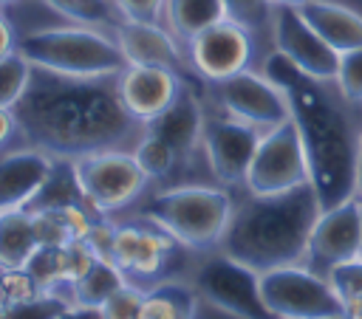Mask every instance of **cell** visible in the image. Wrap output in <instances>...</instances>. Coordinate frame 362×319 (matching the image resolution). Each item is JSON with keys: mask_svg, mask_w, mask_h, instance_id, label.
I'll return each mask as SVG.
<instances>
[{"mask_svg": "<svg viewBox=\"0 0 362 319\" xmlns=\"http://www.w3.org/2000/svg\"><path fill=\"white\" fill-rule=\"evenodd\" d=\"M11 113L14 136L54 158L133 152L144 136V121L130 116L119 96V73L68 76L31 65V79Z\"/></svg>", "mask_w": 362, "mask_h": 319, "instance_id": "6da1fadb", "label": "cell"}, {"mask_svg": "<svg viewBox=\"0 0 362 319\" xmlns=\"http://www.w3.org/2000/svg\"><path fill=\"white\" fill-rule=\"evenodd\" d=\"M263 73L286 93L291 121L305 147L308 172L322 209H331L356 195L359 169V133L328 82L303 73L280 51L263 59Z\"/></svg>", "mask_w": 362, "mask_h": 319, "instance_id": "7a4b0ae2", "label": "cell"}, {"mask_svg": "<svg viewBox=\"0 0 362 319\" xmlns=\"http://www.w3.org/2000/svg\"><path fill=\"white\" fill-rule=\"evenodd\" d=\"M322 206L314 183H300L274 195H252L235 206L223 231V254L255 271L297 265L305 260V246Z\"/></svg>", "mask_w": 362, "mask_h": 319, "instance_id": "3957f363", "label": "cell"}, {"mask_svg": "<svg viewBox=\"0 0 362 319\" xmlns=\"http://www.w3.org/2000/svg\"><path fill=\"white\" fill-rule=\"evenodd\" d=\"M17 51L34 65L68 76H110L127 68L116 37L102 34L93 25H59L40 28L20 37Z\"/></svg>", "mask_w": 362, "mask_h": 319, "instance_id": "277c9868", "label": "cell"}, {"mask_svg": "<svg viewBox=\"0 0 362 319\" xmlns=\"http://www.w3.org/2000/svg\"><path fill=\"white\" fill-rule=\"evenodd\" d=\"M235 206L223 189L212 186H173L153 195L139 217L161 226L187 248H209L223 240Z\"/></svg>", "mask_w": 362, "mask_h": 319, "instance_id": "5b68a950", "label": "cell"}, {"mask_svg": "<svg viewBox=\"0 0 362 319\" xmlns=\"http://www.w3.org/2000/svg\"><path fill=\"white\" fill-rule=\"evenodd\" d=\"M266 305L280 319H342L345 305L331 279L308 265H283L260 274Z\"/></svg>", "mask_w": 362, "mask_h": 319, "instance_id": "8992f818", "label": "cell"}, {"mask_svg": "<svg viewBox=\"0 0 362 319\" xmlns=\"http://www.w3.org/2000/svg\"><path fill=\"white\" fill-rule=\"evenodd\" d=\"M178 246L181 243L173 234H167L161 226L150 220L147 226L124 223V226H113L102 257H107L130 285L150 291L153 285L164 282L161 279L164 274H170Z\"/></svg>", "mask_w": 362, "mask_h": 319, "instance_id": "52a82bcc", "label": "cell"}, {"mask_svg": "<svg viewBox=\"0 0 362 319\" xmlns=\"http://www.w3.org/2000/svg\"><path fill=\"white\" fill-rule=\"evenodd\" d=\"M195 291L215 308L238 319H280L263 299L260 271L243 265L229 254L209 257L195 271Z\"/></svg>", "mask_w": 362, "mask_h": 319, "instance_id": "ba28073f", "label": "cell"}, {"mask_svg": "<svg viewBox=\"0 0 362 319\" xmlns=\"http://www.w3.org/2000/svg\"><path fill=\"white\" fill-rule=\"evenodd\" d=\"M76 175L96 215H110L116 209H124L144 192L150 181L139 167L136 155L127 150H105V152L82 155L76 158Z\"/></svg>", "mask_w": 362, "mask_h": 319, "instance_id": "9c48e42d", "label": "cell"}, {"mask_svg": "<svg viewBox=\"0 0 362 319\" xmlns=\"http://www.w3.org/2000/svg\"><path fill=\"white\" fill-rule=\"evenodd\" d=\"M308 181H311V172H308V158H305V147L297 133V124L286 119L283 124L266 130L252 158L246 189L252 195H274Z\"/></svg>", "mask_w": 362, "mask_h": 319, "instance_id": "30bf717a", "label": "cell"}, {"mask_svg": "<svg viewBox=\"0 0 362 319\" xmlns=\"http://www.w3.org/2000/svg\"><path fill=\"white\" fill-rule=\"evenodd\" d=\"M218 107L240 121L260 127L263 133L291 119L286 93L260 71H240L221 82H209Z\"/></svg>", "mask_w": 362, "mask_h": 319, "instance_id": "8fae6325", "label": "cell"}, {"mask_svg": "<svg viewBox=\"0 0 362 319\" xmlns=\"http://www.w3.org/2000/svg\"><path fill=\"white\" fill-rule=\"evenodd\" d=\"M356 257H362V200L354 195L320 212L305 246L303 265L328 277L331 268Z\"/></svg>", "mask_w": 362, "mask_h": 319, "instance_id": "7c38bea8", "label": "cell"}, {"mask_svg": "<svg viewBox=\"0 0 362 319\" xmlns=\"http://www.w3.org/2000/svg\"><path fill=\"white\" fill-rule=\"evenodd\" d=\"M260 138H263L260 127L240 121L229 113L206 116L201 147L206 152L212 175L226 186L246 183V175H249L252 158L260 147Z\"/></svg>", "mask_w": 362, "mask_h": 319, "instance_id": "4fadbf2b", "label": "cell"}, {"mask_svg": "<svg viewBox=\"0 0 362 319\" xmlns=\"http://www.w3.org/2000/svg\"><path fill=\"white\" fill-rule=\"evenodd\" d=\"M272 37H274V51H280L286 59H291L303 73L322 79V82L337 79L339 51L331 48L311 28V23L300 14L297 6H274Z\"/></svg>", "mask_w": 362, "mask_h": 319, "instance_id": "5bb4252c", "label": "cell"}, {"mask_svg": "<svg viewBox=\"0 0 362 319\" xmlns=\"http://www.w3.org/2000/svg\"><path fill=\"white\" fill-rule=\"evenodd\" d=\"M187 59H189V68L201 79L221 82V79L249 68L252 34L226 17L187 42Z\"/></svg>", "mask_w": 362, "mask_h": 319, "instance_id": "9a60e30c", "label": "cell"}, {"mask_svg": "<svg viewBox=\"0 0 362 319\" xmlns=\"http://www.w3.org/2000/svg\"><path fill=\"white\" fill-rule=\"evenodd\" d=\"M113 37L127 56V65H156V68H170L175 73H187L189 59L187 48L167 31L164 23H133L122 20L113 28Z\"/></svg>", "mask_w": 362, "mask_h": 319, "instance_id": "2e32d148", "label": "cell"}, {"mask_svg": "<svg viewBox=\"0 0 362 319\" xmlns=\"http://www.w3.org/2000/svg\"><path fill=\"white\" fill-rule=\"evenodd\" d=\"M181 85H184L181 73L156 65H127L119 73V96L130 110V116H136L144 124L173 104Z\"/></svg>", "mask_w": 362, "mask_h": 319, "instance_id": "e0dca14e", "label": "cell"}, {"mask_svg": "<svg viewBox=\"0 0 362 319\" xmlns=\"http://www.w3.org/2000/svg\"><path fill=\"white\" fill-rule=\"evenodd\" d=\"M204 119H206V113L201 107L198 93L184 82L178 96L173 99V104L164 113H158L153 121H147L144 130L158 136L161 141H167L173 147V152L178 155V161H189L192 152L201 147Z\"/></svg>", "mask_w": 362, "mask_h": 319, "instance_id": "ac0fdd59", "label": "cell"}, {"mask_svg": "<svg viewBox=\"0 0 362 319\" xmlns=\"http://www.w3.org/2000/svg\"><path fill=\"white\" fill-rule=\"evenodd\" d=\"M54 155L23 147L0 155V212L25 209L51 172Z\"/></svg>", "mask_w": 362, "mask_h": 319, "instance_id": "d6986e66", "label": "cell"}, {"mask_svg": "<svg viewBox=\"0 0 362 319\" xmlns=\"http://www.w3.org/2000/svg\"><path fill=\"white\" fill-rule=\"evenodd\" d=\"M99 254L90 246V240H74V243H62V246H40L25 268L45 291H59V288L71 291V282Z\"/></svg>", "mask_w": 362, "mask_h": 319, "instance_id": "ffe728a7", "label": "cell"}, {"mask_svg": "<svg viewBox=\"0 0 362 319\" xmlns=\"http://www.w3.org/2000/svg\"><path fill=\"white\" fill-rule=\"evenodd\" d=\"M311 28L339 54L362 48V14L334 0H305L297 6Z\"/></svg>", "mask_w": 362, "mask_h": 319, "instance_id": "44dd1931", "label": "cell"}, {"mask_svg": "<svg viewBox=\"0 0 362 319\" xmlns=\"http://www.w3.org/2000/svg\"><path fill=\"white\" fill-rule=\"evenodd\" d=\"M40 248L34 215L28 209L0 212V271H20Z\"/></svg>", "mask_w": 362, "mask_h": 319, "instance_id": "7402d4cb", "label": "cell"}, {"mask_svg": "<svg viewBox=\"0 0 362 319\" xmlns=\"http://www.w3.org/2000/svg\"><path fill=\"white\" fill-rule=\"evenodd\" d=\"M40 234V246H62L74 240H88L90 229L102 220V215L90 212L88 206H59V209H40L31 212Z\"/></svg>", "mask_w": 362, "mask_h": 319, "instance_id": "603a6c76", "label": "cell"}, {"mask_svg": "<svg viewBox=\"0 0 362 319\" xmlns=\"http://www.w3.org/2000/svg\"><path fill=\"white\" fill-rule=\"evenodd\" d=\"M221 20H226V8L221 0H167L161 14V23L184 48L189 40Z\"/></svg>", "mask_w": 362, "mask_h": 319, "instance_id": "cb8c5ba5", "label": "cell"}, {"mask_svg": "<svg viewBox=\"0 0 362 319\" xmlns=\"http://www.w3.org/2000/svg\"><path fill=\"white\" fill-rule=\"evenodd\" d=\"M59 206H88L93 212V206L85 198V189L79 183L74 158H54L45 183L40 186V192L31 198V203L25 209L28 212H40V209H59Z\"/></svg>", "mask_w": 362, "mask_h": 319, "instance_id": "d4e9b609", "label": "cell"}, {"mask_svg": "<svg viewBox=\"0 0 362 319\" xmlns=\"http://www.w3.org/2000/svg\"><path fill=\"white\" fill-rule=\"evenodd\" d=\"M124 282H127L124 274L107 257H96L71 282V299H74L76 308H93V311H99Z\"/></svg>", "mask_w": 362, "mask_h": 319, "instance_id": "484cf974", "label": "cell"}, {"mask_svg": "<svg viewBox=\"0 0 362 319\" xmlns=\"http://www.w3.org/2000/svg\"><path fill=\"white\" fill-rule=\"evenodd\" d=\"M195 311H198L195 285L164 279L147 291L141 319H195Z\"/></svg>", "mask_w": 362, "mask_h": 319, "instance_id": "4316f807", "label": "cell"}, {"mask_svg": "<svg viewBox=\"0 0 362 319\" xmlns=\"http://www.w3.org/2000/svg\"><path fill=\"white\" fill-rule=\"evenodd\" d=\"M71 308L76 305L65 294L42 291L25 299H0V319H59Z\"/></svg>", "mask_w": 362, "mask_h": 319, "instance_id": "83f0119b", "label": "cell"}, {"mask_svg": "<svg viewBox=\"0 0 362 319\" xmlns=\"http://www.w3.org/2000/svg\"><path fill=\"white\" fill-rule=\"evenodd\" d=\"M45 6H51L54 11H59L62 17L79 23V25H110L116 28L122 23L113 0H42Z\"/></svg>", "mask_w": 362, "mask_h": 319, "instance_id": "f1b7e54d", "label": "cell"}, {"mask_svg": "<svg viewBox=\"0 0 362 319\" xmlns=\"http://www.w3.org/2000/svg\"><path fill=\"white\" fill-rule=\"evenodd\" d=\"M328 279H331L334 291L339 294V299L345 305L342 319H362V257L331 268Z\"/></svg>", "mask_w": 362, "mask_h": 319, "instance_id": "f546056e", "label": "cell"}, {"mask_svg": "<svg viewBox=\"0 0 362 319\" xmlns=\"http://www.w3.org/2000/svg\"><path fill=\"white\" fill-rule=\"evenodd\" d=\"M133 155H136L139 167L144 169V175H147L150 181H153V178H167V175L175 169V164H181L178 155L173 152V147H170L167 141H161L158 136L147 133V130H144L141 141L136 144Z\"/></svg>", "mask_w": 362, "mask_h": 319, "instance_id": "4dcf8cb0", "label": "cell"}, {"mask_svg": "<svg viewBox=\"0 0 362 319\" xmlns=\"http://www.w3.org/2000/svg\"><path fill=\"white\" fill-rule=\"evenodd\" d=\"M31 79V62L14 48L0 59V107H14Z\"/></svg>", "mask_w": 362, "mask_h": 319, "instance_id": "1f68e13d", "label": "cell"}, {"mask_svg": "<svg viewBox=\"0 0 362 319\" xmlns=\"http://www.w3.org/2000/svg\"><path fill=\"white\" fill-rule=\"evenodd\" d=\"M221 3L226 8V17L243 25L249 34L272 28V17H274L272 0H221Z\"/></svg>", "mask_w": 362, "mask_h": 319, "instance_id": "d6a6232c", "label": "cell"}, {"mask_svg": "<svg viewBox=\"0 0 362 319\" xmlns=\"http://www.w3.org/2000/svg\"><path fill=\"white\" fill-rule=\"evenodd\" d=\"M144 296H147L144 288L124 282V285L99 308V313H102V319H141Z\"/></svg>", "mask_w": 362, "mask_h": 319, "instance_id": "836d02e7", "label": "cell"}, {"mask_svg": "<svg viewBox=\"0 0 362 319\" xmlns=\"http://www.w3.org/2000/svg\"><path fill=\"white\" fill-rule=\"evenodd\" d=\"M334 82L345 102H362V48L339 54V68Z\"/></svg>", "mask_w": 362, "mask_h": 319, "instance_id": "e575fe53", "label": "cell"}, {"mask_svg": "<svg viewBox=\"0 0 362 319\" xmlns=\"http://www.w3.org/2000/svg\"><path fill=\"white\" fill-rule=\"evenodd\" d=\"M164 3L167 0H113L119 17L133 23H161Z\"/></svg>", "mask_w": 362, "mask_h": 319, "instance_id": "d590c367", "label": "cell"}, {"mask_svg": "<svg viewBox=\"0 0 362 319\" xmlns=\"http://www.w3.org/2000/svg\"><path fill=\"white\" fill-rule=\"evenodd\" d=\"M14 48H17V42H14L11 25H8V20L0 14V59H3V56H8Z\"/></svg>", "mask_w": 362, "mask_h": 319, "instance_id": "8d00e7d4", "label": "cell"}, {"mask_svg": "<svg viewBox=\"0 0 362 319\" xmlns=\"http://www.w3.org/2000/svg\"><path fill=\"white\" fill-rule=\"evenodd\" d=\"M8 136H14V113L11 107H0V144L8 141Z\"/></svg>", "mask_w": 362, "mask_h": 319, "instance_id": "74e56055", "label": "cell"}, {"mask_svg": "<svg viewBox=\"0 0 362 319\" xmlns=\"http://www.w3.org/2000/svg\"><path fill=\"white\" fill-rule=\"evenodd\" d=\"M59 319H102V313L93 311V308H71V311L62 313Z\"/></svg>", "mask_w": 362, "mask_h": 319, "instance_id": "f35d334b", "label": "cell"}, {"mask_svg": "<svg viewBox=\"0 0 362 319\" xmlns=\"http://www.w3.org/2000/svg\"><path fill=\"white\" fill-rule=\"evenodd\" d=\"M356 198L362 200V161H359V169H356Z\"/></svg>", "mask_w": 362, "mask_h": 319, "instance_id": "ab89813d", "label": "cell"}, {"mask_svg": "<svg viewBox=\"0 0 362 319\" xmlns=\"http://www.w3.org/2000/svg\"><path fill=\"white\" fill-rule=\"evenodd\" d=\"M305 0H272V6H303Z\"/></svg>", "mask_w": 362, "mask_h": 319, "instance_id": "60d3db41", "label": "cell"}, {"mask_svg": "<svg viewBox=\"0 0 362 319\" xmlns=\"http://www.w3.org/2000/svg\"><path fill=\"white\" fill-rule=\"evenodd\" d=\"M14 3H17V0H0V11L8 8V6H14Z\"/></svg>", "mask_w": 362, "mask_h": 319, "instance_id": "b9f144b4", "label": "cell"}, {"mask_svg": "<svg viewBox=\"0 0 362 319\" xmlns=\"http://www.w3.org/2000/svg\"><path fill=\"white\" fill-rule=\"evenodd\" d=\"M359 155H362V133H359Z\"/></svg>", "mask_w": 362, "mask_h": 319, "instance_id": "7bdbcfd3", "label": "cell"}]
</instances>
